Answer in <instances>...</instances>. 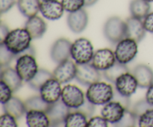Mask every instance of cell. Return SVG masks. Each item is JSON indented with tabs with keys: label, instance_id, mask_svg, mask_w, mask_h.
Instances as JSON below:
<instances>
[{
	"label": "cell",
	"instance_id": "6da1fadb",
	"mask_svg": "<svg viewBox=\"0 0 153 127\" xmlns=\"http://www.w3.org/2000/svg\"><path fill=\"white\" fill-rule=\"evenodd\" d=\"M32 37L25 28H19L10 31L2 42L13 54L19 56L29 50Z\"/></svg>",
	"mask_w": 153,
	"mask_h": 127
},
{
	"label": "cell",
	"instance_id": "7a4b0ae2",
	"mask_svg": "<svg viewBox=\"0 0 153 127\" xmlns=\"http://www.w3.org/2000/svg\"><path fill=\"white\" fill-rule=\"evenodd\" d=\"M114 94V90L111 85L99 81L88 86L85 96L95 105H104L113 100Z\"/></svg>",
	"mask_w": 153,
	"mask_h": 127
},
{
	"label": "cell",
	"instance_id": "3957f363",
	"mask_svg": "<svg viewBox=\"0 0 153 127\" xmlns=\"http://www.w3.org/2000/svg\"><path fill=\"white\" fill-rule=\"evenodd\" d=\"M15 69L22 81L25 82H29L39 70L37 61L32 52L19 55L16 59Z\"/></svg>",
	"mask_w": 153,
	"mask_h": 127
},
{
	"label": "cell",
	"instance_id": "277c9868",
	"mask_svg": "<svg viewBox=\"0 0 153 127\" xmlns=\"http://www.w3.org/2000/svg\"><path fill=\"white\" fill-rule=\"evenodd\" d=\"M94 55V46L88 39H76L71 46V57L77 64L91 63Z\"/></svg>",
	"mask_w": 153,
	"mask_h": 127
},
{
	"label": "cell",
	"instance_id": "5b68a950",
	"mask_svg": "<svg viewBox=\"0 0 153 127\" xmlns=\"http://www.w3.org/2000/svg\"><path fill=\"white\" fill-rule=\"evenodd\" d=\"M103 33L109 42L111 43H117L126 37V21L116 16L108 18L104 25Z\"/></svg>",
	"mask_w": 153,
	"mask_h": 127
},
{
	"label": "cell",
	"instance_id": "8992f818",
	"mask_svg": "<svg viewBox=\"0 0 153 127\" xmlns=\"http://www.w3.org/2000/svg\"><path fill=\"white\" fill-rule=\"evenodd\" d=\"M137 42L128 37H125L117 43L114 54L117 62L127 64L134 60L138 52Z\"/></svg>",
	"mask_w": 153,
	"mask_h": 127
},
{
	"label": "cell",
	"instance_id": "52a82bcc",
	"mask_svg": "<svg viewBox=\"0 0 153 127\" xmlns=\"http://www.w3.org/2000/svg\"><path fill=\"white\" fill-rule=\"evenodd\" d=\"M86 96L83 91L73 85H67L62 88L61 100L71 109H76L85 102Z\"/></svg>",
	"mask_w": 153,
	"mask_h": 127
},
{
	"label": "cell",
	"instance_id": "ba28073f",
	"mask_svg": "<svg viewBox=\"0 0 153 127\" xmlns=\"http://www.w3.org/2000/svg\"><path fill=\"white\" fill-rule=\"evenodd\" d=\"M102 75L100 70L96 69L91 63L77 64V73L76 79L78 82L85 86L100 81Z\"/></svg>",
	"mask_w": 153,
	"mask_h": 127
},
{
	"label": "cell",
	"instance_id": "9c48e42d",
	"mask_svg": "<svg viewBox=\"0 0 153 127\" xmlns=\"http://www.w3.org/2000/svg\"><path fill=\"white\" fill-rule=\"evenodd\" d=\"M39 91L43 100L49 104H52L61 100L62 93L61 84L52 77L42 85Z\"/></svg>",
	"mask_w": 153,
	"mask_h": 127
},
{
	"label": "cell",
	"instance_id": "30bf717a",
	"mask_svg": "<svg viewBox=\"0 0 153 127\" xmlns=\"http://www.w3.org/2000/svg\"><path fill=\"white\" fill-rule=\"evenodd\" d=\"M53 77L61 84H66L75 79L77 73V64L67 59L58 64L53 71Z\"/></svg>",
	"mask_w": 153,
	"mask_h": 127
},
{
	"label": "cell",
	"instance_id": "8fae6325",
	"mask_svg": "<svg viewBox=\"0 0 153 127\" xmlns=\"http://www.w3.org/2000/svg\"><path fill=\"white\" fill-rule=\"evenodd\" d=\"M117 62L114 52L110 49H98L94 52L91 64L100 71H105Z\"/></svg>",
	"mask_w": 153,
	"mask_h": 127
},
{
	"label": "cell",
	"instance_id": "7c38bea8",
	"mask_svg": "<svg viewBox=\"0 0 153 127\" xmlns=\"http://www.w3.org/2000/svg\"><path fill=\"white\" fill-rule=\"evenodd\" d=\"M115 90L121 95L126 97H130L134 94L138 88L137 79L133 73L129 72L123 73L114 82Z\"/></svg>",
	"mask_w": 153,
	"mask_h": 127
},
{
	"label": "cell",
	"instance_id": "4fadbf2b",
	"mask_svg": "<svg viewBox=\"0 0 153 127\" xmlns=\"http://www.w3.org/2000/svg\"><path fill=\"white\" fill-rule=\"evenodd\" d=\"M70 110L71 108L67 107L61 100L50 104L46 111L50 120V126H59L62 124L64 126L66 117L70 113Z\"/></svg>",
	"mask_w": 153,
	"mask_h": 127
},
{
	"label": "cell",
	"instance_id": "5bb4252c",
	"mask_svg": "<svg viewBox=\"0 0 153 127\" xmlns=\"http://www.w3.org/2000/svg\"><path fill=\"white\" fill-rule=\"evenodd\" d=\"M72 43L66 38H59L54 42L51 47L50 56L52 61L60 64L71 56Z\"/></svg>",
	"mask_w": 153,
	"mask_h": 127
},
{
	"label": "cell",
	"instance_id": "9a60e30c",
	"mask_svg": "<svg viewBox=\"0 0 153 127\" xmlns=\"http://www.w3.org/2000/svg\"><path fill=\"white\" fill-rule=\"evenodd\" d=\"M64 6L58 0H41L40 12L42 16L49 20H57L63 16Z\"/></svg>",
	"mask_w": 153,
	"mask_h": 127
},
{
	"label": "cell",
	"instance_id": "2e32d148",
	"mask_svg": "<svg viewBox=\"0 0 153 127\" xmlns=\"http://www.w3.org/2000/svg\"><path fill=\"white\" fill-rule=\"evenodd\" d=\"M126 110V108L120 102L111 100L104 105L101 110V115L108 122L114 125L120 120Z\"/></svg>",
	"mask_w": 153,
	"mask_h": 127
},
{
	"label": "cell",
	"instance_id": "e0dca14e",
	"mask_svg": "<svg viewBox=\"0 0 153 127\" xmlns=\"http://www.w3.org/2000/svg\"><path fill=\"white\" fill-rule=\"evenodd\" d=\"M88 14L84 8L69 13L67 22L70 29L75 34L82 32L88 24Z\"/></svg>",
	"mask_w": 153,
	"mask_h": 127
},
{
	"label": "cell",
	"instance_id": "ac0fdd59",
	"mask_svg": "<svg viewBox=\"0 0 153 127\" xmlns=\"http://www.w3.org/2000/svg\"><path fill=\"white\" fill-rule=\"evenodd\" d=\"M126 37L131 38L140 43L146 35V29L143 25V19L131 16L126 20Z\"/></svg>",
	"mask_w": 153,
	"mask_h": 127
},
{
	"label": "cell",
	"instance_id": "d6986e66",
	"mask_svg": "<svg viewBox=\"0 0 153 127\" xmlns=\"http://www.w3.org/2000/svg\"><path fill=\"white\" fill-rule=\"evenodd\" d=\"M133 75L137 79L139 88H148L153 84V70L146 64H140L133 70Z\"/></svg>",
	"mask_w": 153,
	"mask_h": 127
},
{
	"label": "cell",
	"instance_id": "ffe728a7",
	"mask_svg": "<svg viewBox=\"0 0 153 127\" xmlns=\"http://www.w3.org/2000/svg\"><path fill=\"white\" fill-rule=\"evenodd\" d=\"M25 28L29 32L32 39L35 40L43 37L47 29V25L41 17L36 15L28 18Z\"/></svg>",
	"mask_w": 153,
	"mask_h": 127
},
{
	"label": "cell",
	"instance_id": "44dd1931",
	"mask_svg": "<svg viewBox=\"0 0 153 127\" xmlns=\"http://www.w3.org/2000/svg\"><path fill=\"white\" fill-rule=\"evenodd\" d=\"M26 123L30 127L50 126V120L46 111L29 110L25 114Z\"/></svg>",
	"mask_w": 153,
	"mask_h": 127
},
{
	"label": "cell",
	"instance_id": "7402d4cb",
	"mask_svg": "<svg viewBox=\"0 0 153 127\" xmlns=\"http://www.w3.org/2000/svg\"><path fill=\"white\" fill-rule=\"evenodd\" d=\"M2 106L5 113L10 114L16 120L20 119L26 114L25 103L18 97H12L7 102L2 104Z\"/></svg>",
	"mask_w": 153,
	"mask_h": 127
},
{
	"label": "cell",
	"instance_id": "603a6c76",
	"mask_svg": "<svg viewBox=\"0 0 153 127\" xmlns=\"http://www.w3.org/2000/svg\"><path fill=\"white\" fill-rule=\"evenodd\" d=\"M1 80L4 81L11 88L13 93L17 91L22 87L23 82L16 72V69L9 67L2 68L1 71Z\"/></svg>",
	"mask_w": 153,
	"mask_h": 127
},
{
	"label": "cell",
	"instance_id": "cb8c5ba5",
	"mask_svg": "<svg viewBox=\"0 0 153 127\" xmlns=\"http://www.w3.org/2000/svg\"><path fill=\"white\" fill-rule=\"evenodd\" d=\"M150 2L146 0H131L129 4V11L131 16L143 19L150 12Z\"/></svg>",
	"mask_w": 153,
	"mask_h": 127
},
{
	"label": "cell",
	"instance_id": "d4e9b609",
	"mask_svg": "<svg viewBox=\"0 0 153 127\" xmlns=\"http://www.w3.org/2000/svg\"><path fill=\"white\" fill-rule=\"evenodd\" d=\"M41 0H17V7L20 13L25 17L36 16L40 11Z\"/></svg>",
	"mask_w": 153,
	"mask_h": 127
},
{
	"label": "cell",
	"instance_id": "484cf974",
	"mask_svg": "<svg viewBox=\"0 0 153 127\" xmlns=\"http://www.w3.org/2000/svg\"><path fill=\"white\" fill-rule=\"evenodd\" d=\"M88 121V117L83 113L77 109H71L70 113L66 117L64 126L87 127Z\"/></svg>",
	"mask_w": 153,
	"mask_h": 127
},
{
	"label": "cell",
	"instance_id": "4316f807",
	"mask_svg": "<svg viewBox=\"0 0 153 127\" xmlns=\"http://www.w3.org/2000/svg\"><path fill=\"white\" fill-rule=\"evenodd\" d=\"M128 72V68L127 67L126 64H121L117 61L112 67L108 70L103 71V76L104 77L111 83L114 84L117 79L120 77L122 74Z\"/></svg>",
	"mask_w": 153,
	"mask_h": 127
},
{
	"label": "cell",
	"instance_id": "83f0119b",
	"mask_svg": "<svg viewBox=\"0 0 153 127\" xmlns=\"http://www.w3.org/2000/svg\"><path fill=\"white\" fill-rule=\"evenodd\" d=\"M53 77V73H50L45 69H39L37 73L32 79L28 82L29 87L31 89L39 91L42 85L49 79Z\"/></svg>",
	"mask_w": 153,
	"mask_h": 127
},
{
	"label": "cell",
	"instance_id": "f1b7e54d",
	"mask_svg": "<svg viewBox=\"0 0 153 127\" xmlns=\"http://www.w3.org/2000/svg\"><path fill=\"white\" fill-rule=\"evenodd\" d=\"M24 103L26 108V112L29 110H38L46 112L50 105V104L43 100L40 95L29 97L24 102Z\"/></svg>",
	"mask_w": 153,
	"mask_h": 127
},
{
	"label": "cell",
	"instance_id": "f546056e",
	"mask_svg": "<svg viewBox=\"0 0 153 127\" xmlns=\"http://www.w3.org/2000/svg\"><path fill=\"white\" fill-rule=\"evenodd\" d=\"M137 122L138 118L134 114V112L126 109L120 120L113 126L117 127H133L135 126Z\"/></svg>",
	"mask_w": 153,
	"mask_h": 127
},
{
	"label": "cell",
	"instance_id": "4dcf8cb0",
	"mask_svg": "<svg viewBox=\"0 0 153 127\" xmlns=\"http://www.w3.org/2000/svg\"><path fill=\"white\" fill-rule=\"evenodd\" d=\"M15 57H16V55L10 52L4 43H0V64L1 68L7 67Z\"/></svg>",
	"mask_w": 153,
	"mask_h": 127
},
{
	"label": "cell",
	"instance_id": "1f68e13d",
	"mask_svg": "<svg viewBox=\"0 0 153 127\" xmlns=\"http://www.w3.org/2000/svg\"><path fill=\"white\" fill-rule=\"evenodd\" d=\"M66 11L71 13L82 9L85 6V0H61Z\"/></svg>",
	"mask_w": 153,
	"mask_h": 127
},
{
	"label": "cell",
	"instance_id": "d6a6232c",
	"mask_svg": "<svg viewBox=\"0 0 153 127\" xmlns=\"http://www.w3.org/2000/svg\"><path fill=\"white\" fill-rule=\"evenodd\" d=\"M137 123L140 127H153V108L139 117Z\"/></svg>",
	"mask_w": 153,
	"mask_h": 127
},
{
	"label": "cell",
	"instance_id": "836d02e7",
	"mask_svg": "<svg viewBox=\"0 0 153 127\" xmlns=\"http://www.w3.org/2000/svg\"><path fill=\"white\" fill-rule=\"evenodd\" d=\"M152 108V105L149 104V103L146 101V99H144V100H139L137 102L135 103V105H134V107H133L132 111L134 112V114H135L136 116H137V117L138 118L142 114H143L145 111L149 110V109Z\"/></svg>",
	"mask_w": 153,
	"mask_h": 127
},
{
	"label": "cell",
	"instance_id": "e575fe53",
	"mask_svg": "<svg viewBox=\"0 0 153 127\" xmlns=\"http://www.w3.org/2000/svg\"><path fill=\"white\" fill-rule=\"evenodd\" d=\"M13 91L11 88L4 82V81L1 80L0 82V94H1V99H0V102L1 104H4L7 102L13 96Z\"/></svg>",
	"mask_w": 153,
	"mask_h": 127
},
{
	"label": "cell",
	"instance_id": "d590c367",
	"mask_svg": "<svg viewBox=\"0 0 153 127\" xmlns=\"http://www.w3.org/2000/svg\"><path fill=\"white\" fill-rule=\"evenodd\" d=\"M0 126L1 127H17L18 125L14 117L4 112L0 117Z\"/></svg>",
	"mask_w": 153,
	"mask_h": 127
},
{
	"label": "cell",
	"instance_id": "8d00e7d4",
	"mask_svg": "<svg viewBox=\"0 0 153 127\" xmlns=\"http://www.w3.org/2000/svg\"><path fill=\"white\" fill-rule=\"evenodd\" d=\"M108 122L102 116L92 117L88 121L87 127H108Z\"/></svg>",
	"mask_w": 153,
	"mask_h": 127
},
{
	"label": "cell",
	"instance_id": "74e56055",
	"mask_svg": "<svg viewBox=\"0 0 153 127\" xmlns=\"http://www.w3.org/2000/svg\"><path fill=\"white\" fill-rule=\"evenodd\" d=\"M78 111H81L82 113H83L87 117H91V116L94 114V111H95V105L93 104L92 102H91L90 101H88L86 99L85 102L79 108H78Z\"/></svg>",
	"mask_w": 153,
	"mask_h": 127
},
{
	"label": "cell",
	"instance_id": "f35d334b",
	"mask_svg": "<svg viewBox=\"0 0 153 127\" xmlns=\"http://www.w3.org/2000/svg\"><path fill=\"white\" fill-rule=\"evenodd\" d=\"M112 100H115V101H117L119 102H120L126 109H128V106H129L130 105L129 97H126L121 95V94H119L116 90H114V97Z\"/></svg>",
	"mask_w": 153,
	"mask_h": 127
},
{
	"label": "cell",
	"instance_id": "ab89813d",
	"mask_svg": "<svg viewBox=\"0 0 153 127\" xmlns=\"http://www.w3.org/2000/svg\"><path fill=\"white\" fill-rule=\"evenodd\" d=\"M143 25L146 31L153 33V12H149L143 19Z\"/></svg>",
	"mask_w": 153,
	"mask_h": 127
},
{
	"label": "cell",
	"instance_id": "60d3db41",
	"mask_svg": "<svg viewBox=\"0 0 153 127\" xmlns=\"http://www.w3.org/2000/svg\"><path fill=\"white\" fill-rule=\"evenodd\" d=\"M16 3V0H0V10L1 13L8 11Z\"/></svg>",
	"mask_w": 153,
	"mask_h": 127
},
{
	"label": "cell",
	"instance_id": "b9f144b4",
	"mask_svg": "<svg viewBox=\"0 0 153 127\" xmlns=\"http://www.w3.org/2000/svg\"><path fill=\"white\" fill-rule=\"evenodd\" d=\"M9 32H10V31H9L7 25L1 22V26H0V35H1V41L0 42H2L4 40V38L8 34Z\"/></svg>",
	"mask_w": 153,
	"mask_h": 127
},
{
	"label": "cell",
	"instance_id": "7bdbcfd3",
	"mask_svg": "<svg viewBox=\"0 0 153 127\" xmlns=\"http://www.w3.org/2000/svg\"><path fill=\"white\" fill-rule=\"evenodd\" d=\"M145 99H146V101H147L149 104L152 105H153V84L148 88Z\"/></svg>",
	"mask_w": 153,
	"mask_h": 127
},
{
	"label": "cell",
	"instance_id": "ee69618b",
	"mask_svg": "<svg viewBox=\"0 0 153 127\" xmlns=\"http://www.w3.org/2000/svg\"><path fill=\"white\" fill-rule=\"evenodd\" d=\"M98 0H85V6L89 7V6H92L95 4L97 2Z\"/></svg>",
	"mask_w": 153,
	"mask_h": 127
},
{
	"label": "cell",
	"instance_id": "f6af8a7d",
	"mask_svg": "<svg viewBox=\"0 0 153 127\" xmlns=\"http://www.w3.org/2000/svg\"><path fill=\"white\" fill-rule=\"evenodd\" d=\"M146 1H149V2H153V0H146Z\"/></svg>",
	"mask_w": 153,
	"mask_h": 127
}]
</instances>
